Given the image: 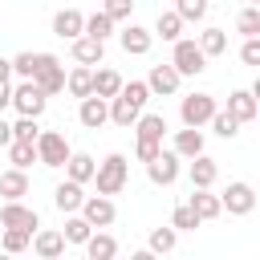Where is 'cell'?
Masks as SVG:
<instances>
[{
    "label": "cell",
    "instance_id": "obj_1",
    "mask_svg": "<svg viewBox=\"0 0 260 260\" xmlns=\"http://www.w3.org/2000/svg\"><path fill=\"white\" fill-rule=\"evenodd\" d=\"M150 102V89H146V81H122V89L110 98V122L114 126H134V118L142 114V106Z\"/></svg>",
    "mask_w": 260,
    "mask_h": 260
},
{
    "label": "cell",
    "instance_id": "obj_2",
    "mask_svg": "<svg viewBox=\"0 0 260 260\" xmlns=\"http://www.w3.org/2000/svg\"><path fill=\"white\" fill-rule=\"evenodd\" d=\"M130 179V158L126 154H106L98 167H93V183H98V195H118Z\"/></svg>",
    "mask_w": 260,
    "mask_h": 260
},
{
    "label": "cell",
    "instance_id": "obj_3",
    "mask_svg": "<svg viewBox=\"0 0 260 260\" xmlns=\"http://www.w3.org/2000/svg\"><path fill=\"white\" fill-rule=\"evenodd\" d=\"M175 49H171V65L179 69V77H199L203 69H207V57H203V49L191 41V37H179V41H171Z\"/></svg>",
    "mask_w": 260,
    "mask_h": 260
},
{
    "label": "cell",
    "instance_id": "obj_4",
    "mask_svg": "<svg viewBox=\"0 0 260 260\" xmlns=\"http://www.w3.org/2000/svg\"><path fill=\"white\" fill-rule=\"evenodd\" d=\"M41 93H61L65 89V65L53 57V53H37V69H32V77H28Z\"/></svg>",
    "mask_w": 260,
    "mask_h": 260
},
{
    "label": "cell",
    "instance_id": "obj_5",
    "mask_svg": "<svg viewBox=\"0 0 260 260\" xmlns=\"http://www.w3.org/2000/svg\"><path fill=\"white\" fill-rule=\"evenodd\" d=\"M32 146H37V162H41V167H53V171H57V167H65V158H69V142H65L61 130H41Z\"/></svg>",
    "mask_w": 260,
    "mask_h": 260
},
{
    "label": "cell",
    "instance_id": "obj_6",
    "mask_svg": "<svg viewBox=\"0 0 260 260\" xmlns=\"http://www.w3.org/2000/svg\"><path fill=\"white\" fill-rule=\"evenodd\" d=\"M219 207H223L228 215H252V211H256V191H252V183H244V179L228 183V191L219 195Z\"/></svg>",
    "mask_w": 260,
    "mask_h": 260
},
{
    "label": "cell",
    "instance_id": "obj_7",
    "mask_svg": "<svg viewBox=\"0 0 260 260\" xmlns=\"http://www.w3.org/2000/svg\"><path fill=\"white\" fill-rule=\"evenodd\" d=\"M45 106H49V93H41L32 81L12 85V110H16V114H24V118H41Z\"/></svg>",
    "mask_w": 260,
    "mask_h": 260
},
{
    "label": "cell",
    "instance_id": "obj_8",
    "mask_svg": "<svg viewBox=\"0 0 260 260\" xmlns=\"http://www.w3.org/2000/svg\"><path fill=\"white\" fill-rule=\"evenodd\" d=\"M215 110H219V106H215L211 93H187V98L179 102V118H183V126H207V118H211Z\"/></svg>",
    "mask_w": 260,
    "mask_h": 260
},
{
    "label": "cell",
    "instance_id": "obj_9",
    "mask_svg": "<svg viewBox=\"0 0 260 260\" xmlns=\"http://www.w3.org/2000/svg\"><path fill=\"white\" fill-rule=\"evenodd\" d=\"M179 162H183V158H179L175 150H158V154L146 162V179H150L154 187H171V183L179 179Z\"/></svg>",
    "mask_w": 260,
    "mask_h": 260
},
{
    "label": "cell",
    "instance_id": "obj_10",
    "mask_svg": "<svg viewBox=\"0 0 260 260\" xmlns=\"http://www.w3.org/2000/svg\"><path fill=\"white\" fill-rule=\"evenodd\" d=\"M179 69L167 61V65H150V73H146V89H150V98H171V93H179Z\"/></svg>",
    "mask_w": 260,
    "mask_h": 260
},
{
    "label": "cell",
    "instance_id": "obj_11",
    "mask_svg": "<svg viewBox=\"0 0 260 260\" xmlns=\"http://www.w3.org/2000/svg\"><path fill=\"white\" fill-rule=\"evenodd\" d=\"M81 215L89 219V228H110L118 219V207H114L110 195H85L81 199Z\"/></svg>",
    "mask_w": 260,
    "mask_h": 260
},
{
    "label": "cell",
    "instance_id": "obj_12",
    "mask_svg": "<svg viewBox=\"0 0 260 260\" xmlns=\"http://www.w3.org/2000/svg\"><path fill=\"white\" fill-rule=\"evenodd\" d=\"M0 228H24V232H37L41 228V215L32 207H24L20 199H4L0 207Z\"/></svg>",
    "mask_w": 260,
    "mask_h": 260
},
{
    "label": "cell",
    "instance_id": "obj_13",
    "mask_svg": "<svg viewBox=\"0 0 260 260\" xmlns=\"http://www.w3.org/2000/svg\"><path fill=\"white\" fill-rule=\"evenodd\" d=\"M118 45H122V53H130V57H146L150 45H154V32L142 28V24H134V20H126V28L118 32Z\"/></svg>",
    "mask_w": 260,
    "mask_h": 260
},
{
    "label": "cell",
    "instance_id": "obj_14",
    "mask_svg": "<svg viewBox=\"0 0 260 260\" xmlns=\"http://www.w3.org/2000/svg\"><path fill=\"white\" fill-rule=\"evenodd\" d=\"M77 122H81L85 130H102V126L110 122V102L98 98V93L81 98V102H77Z\"/></svg>",
    "mask_w": 260,
    "mask_h": 260
},
{
    "label": "cell",
    "instance_id": "obj_15",
    "mask_svg": "<svg viewBox=\"0 0 260 260\" xmlns=\"http://www.w3.org/2000/svg\"><path fill=\"white\" fill-rule=\"evenodd\" d=\"M28 244H32V252H37L41 260H57V256H65V236H61L57 228H37Z\"/></svg>",
    "mask_w": 260,
    "mask_h": 260
},
{
    "label": "cell",
    "instance_id": "obj_16",
    "mask_svg": "<svg viewBox=\"0 0 260 260\" xmlns=\"http://www.w3.org/2000/svg\"><path fill=\"white\" fill-rule=\"evenodd\" d=\"M69 53H73V61L77 65H102V57H106V41H98V37H73L69 41Z\"/></svg>",
    "mask_w": 260,
    "mask_h": 260
},
{
    "label": "cell",
    "instance_id": "obj_17",
    "mask_svg": "<svg viewBox=\"0 0 260 260\" xmlns=\"http://www.w3.org/2000/svg\"><path fill=\"white\" fill-rule=\"evenodd\" d=\"M187 207L199 215V223H207V219H219V215H223V207H219V195H211V187H191V199H187Z\"/></svg>",
    "mask_w": 260,
    "mask_h": 260
},
{
    "label": "cell",
    "instance_id": "obj_18",
    "mask_svg": "<svg viewBox=\"0 0 260 260\" xmlns=\"http://www.w3.org/2000/svg\"><path fill=\"white\" fill-rule=\"evenodd\" d=\"M81 32H85V12H81V8H61V12L53 16V37L73 41V37H81Z\"/></svg>",
    "mask_w": 260,
    "mask_h": 260
},
{
    "label": "cell",
    "instance_id": "obj_19",
    "mask_svg": "<svg viewBox=\"0 0 260 260\" xmlns=\"http://www.w3.org/2000/svg\"><path fill=\"white\" fill-rule=\"evenodd\" d=\"M191 167H187V179H191V187H215V179H219V162L211 158V154H195V158H187Z\"/></svg>",
    "mask_w": 260,
    "mask_h": 260
},
{
    "label": "cell",
    "instance_id": "obj_20",
    "mask_svg": "<svg viewBox=\"0 0 260 260\" xmlns=\"http://www.w3.org/2000/svg\"><path fill=\"white\" fill-rule=\"evenodd\" d=\"M171 150H175L179 158H195V154H203V130H199V126H183V130H175Z\"/></svg>",
    "mask_w": 260,
    "mask_h": 260
},
{
    "label": "cell",
    "instance_id": "obj_21",
    "mask_svg": "<svg viewBox=\"0 0 260 260\" xmlns=\"http://www.w3.org/2000/svg\"><path fill=\"white\" fill-rule=\"evenodd\" d=\"M81 199H85V191H81V183H73V179H65V183L53 187V207H57L61 215L81 211Z\"/></svg>",
    "mask_w": 260,
    "mask_h": 260
},
{
    "label": "cell",
    "instance_id": "obj_22",
    "mask_svg": "<svg viewBox=\"0 0 260 260\" xmlns=\"http://www.w3.org/2000/svg\"><path fill=\"white\" fill-rule=\"evenodd\" d=\"M228 114H232L236 122H252V118L260 114L256 93H252V89H232V93H228Z\"/></svg>",
    "mask_w": 260,
    "mask_h": 260
},
{
    "label": "cell",
    "instance_id": "obj_23",
    "mask_svg": "<svg viewBox=\"0 0 260 260\" xmlns=\"http://www.w3.org/2000/svg\"><path fill=\"white\" fill-rule=\"evenodd\" d=\"M81 248H85L89 260H114V256H118V240H114L110 232H102V228H93L89 240H85Z\"/></svg>",
    "mask_w": 260,
    "mask_h": 260
},
{
    "label": "cell",
    "instance_id": "obj_24",
    "mask_svg": "<svg viewBox=\"0 0 260 260\" xmlns=\"http://www.w3.org/2000/svg\"><path fill=\"white\" fill-rule=\"evenodd\" d=\"M65 89H69V98H89L93 93V65H73L69 73H65Z\"/></svg>",
    "mask_w": 260,
    "mask_h": 260
},
{
    "label": "cell",
    "instance_id": "obj_25",
    "mask_svg": "<svg viewBox=\"0 0 260 260\" xmlns=\"http://www.w3.org/2000/svg\"><path fill=\"white\" fill-rule=\"evenodd\" d=\"M93 154H85V150H69V158H65V179H73V183H89L93 179Z\"/></svg>",
    "mask_w": 260,
    "mask_h": 260
},
{
    "label": "cell",
    "instance_id": "obj_26",
    "mask_svg": "<svg viewBox=\"0 0 260 260\" xmlns=\"http://www.w3.org/2000/svg\"><path fill=\"white\" fill-rule=\"evenodd\" d=\"M0 195H4V199H24V195H28V175H24L20 167H8V171L0 175Z\"/></svg>",
    "mask_w": 260,
    "mask_h": 260
},
{
    "label": "cell",
    "instance_id": "obj_27",
    "mask_svg": "<svg viewBox=\"0 0 260 260\" xmlns=\"http://www.w3.org/2000/svg\"><path fill=\"white\" fill-rule=\"evenodd\" d=\"M130 130H134L138 138H154V142H162V134H167V118H162V114H138Z\"/></svg>",
    "mask_w": 260,
    "mask_h": 260
},
{
    "label": "cell",
    "instance_id": "obj_28",
    "mask_svg": "<svg viewBox=\"0 0 260 260\" xmlns=\"http://www.w3.org/2000/svg\"><path fill=\"white\" fill-rule=\"evenodd\" d=\"M183 24H187V20L171 8V12H158V20H154V28H150V32H154V37H162V41H179V37H183Z\"/></svg>",
    "mask_w": 260,
    "mask_h": 260
},
{
    "label": "cell",
    "instance_id": "obj_29",
    "mask_svg": "<svg viewBox=\"0 0 260 260\" xmlns=\"http://www.w3.org/2000/svg\"><path fill=\"white\" fill-rule=\"evenodd\" d=\"M89 232H93V228H89V219H85L81 211H69V215H65V228H61L65 244H85Z\"/></svg>",
    "mask_w": 260,
    "mask_h": 260
},
{
    "label": "cell",
    "instance_id": "obj_30",
    "mask_svg": "<svg viewBox=\"0 0 260 260\" xmlns=\"http://www.w3.org/2000/svg\"><path fill=\"white\" fill-rule=\"evenodd\" d=\"M118 89H122V73H118V69H93V93H98V98L110 102Z\"/></svg>",
    "mask_w": 260,
    "mask_h": 260
},
{
    "label": "cell",
    "instance_id": "obj_31",
    "mask_svg": "<svg viewBox=\"0 0 260 260\" xmlns=\"http://www.w3.org/2000/svg\"><path fill=\"white\" fill-rule=\"evenodd\" d=\"M195 45L203 49V57H219V53H228V32L223 28H203Z\"/></svg>",
    "mask_w": 260,
    "mask_h": 260
},
{
    "label": "cell",
    "instance_id": "obj_32",
    "mask_svg": "<svg viewBox=\"0 0 260 260\" xmlns=\"http://www.w3.org/2000/svg\"><path fill=\"white\" fill-rule=\"evenodd\" d=\"M4 150H8V162H12V167H20V171H28V167L37 162V146H32V142H20V138H12Z\"/></svg>",
    "mask_w": 260,
    "mask_h": 260
},
{
    "label": "cell",
    "instance_id": "obj_33",
    "mask_svg": "<svg viewBox=\"0 0 260 260\" xmlns=\"http://www.w3.org/2000/svg\"><path fill=\"white\" fill-rule=\"evenodd\" d=\"M175 244H179V232L167 223V228H154L150 232V240H146V248L154 252V256H167V252H175Z\"/></svg>",
    "mask_w": 260,
    "mask_h": 260
},
{
    "label": "cell",
    "instance_id": "obj_34",
    "mask_svg": "<svg viewBox=\"0 0 260 260\" xmlns=\"http://www.w3.org/2000/svg\"><path fill=\"white\" fill-rule=\"evenodd\" d=\"M236 32H240V37H260V4H244V8H240Z\"/></svg>",
    "mask_w": 260,
    "mask_h": 260
},
{
    "label": "cell",
    "instance_id": "obj_35",
    "mask_svg": "<svg viewBox=\"0 0 260 260\" xmlns=\"http://www.w3.org/2000/svg\"><path fill=\"white\" fill-rule=\"evenodd\" d=\"M114 28H118V24H114V20H110V16L102 12V8H98L93 16H85V37H98V41H110V37H114Z\"/></svg>",
    "mask_w": 260,
    "mask_h": 260
},
{
    "label": "cell",
    "instance_id": "obj_36",
    "mask_svg": "<svg viewBox=\"0 0 260 260\" xmlns=\"http://www.w3.org/2000/svg\"><path fill=\"white\" fill-rule=\"evenodd\" d=\"M207 126H211V130H215V134H219V138H236V134H240V126H244V122H236V118H232V114H228V110H215V114H211V118H207Z\"/></svg>",
    "mask_w": 260,
    "mask_h": 260
},
{
    "label": "cell",
    "instance_id": "obj_37",
    "mask_svg": "<svg viewBox=\"0 0 260 260\" xmlns=\"http://www.w3.org/2000/svg\"><path fill=\"white\" fill-rule=\"evenodd\" d=\"M28 240H32V232H24V228H4L0 248H4V252H24V248H28Z\"/></svg>",
    "mask_w": 260,
    "mask_h": 260
},
{
    "label": "cell",
    "instance_id": "obj_38",
    "mask_svg": "<svg viewBox=\"0 0 260 260\" xmlns=\"http://www.w3.org/2000/svg\"><path fill=\"white\" fill-rule=\"evenodd\" d=\"M171 228H175V232H195V228H199V215H195L187 203H179V207L171 211Z\"/></svg>",
    "mask_w": 260,
    "mask_h": 260
},
{
    "label": "cell",
    "instance_id": "obj_39",
    "mask_svg": "<svg viewBox=\"0 0 260 260\" xmlns=\"http://www.w3.org/2000/svg\"><path fill=\"white\" fill-rule=\"evenodd\" d=\"M102 12H106L114 24H126L130 12H134V0H102Z\"/></svg>",
    "mask_w": 260,
    "mask_h": 260
},
{
    "label": "cell",
    "instance_id": "obj_40",
    "mask_svg": "<svg viewBox=\"0 0 260 260\" xmlns=\"http://www.w3.org/2000/svg\"><path fill=\"white\" fill-rule=\"evenodd\" d=\"M37 134H41L37 118H24V114H16V122H12V138H20V142H37Z\"/></svg>",
    "mask_w": 260,
    "mask_h": 260
},
{
    "label": "cell",
    "instance_id": "obj_41",
    "mask_svg": "<svg viewBox=\"0 0 260 260\" xmlns=\"http://www.w3.org/2000/svg\"><path fill=\"white\" fill-rule=\"evenodd\" d=\"M8 61H12V77H20V81H28L32 69H37V53H16V57H8Z\"/></svg>",
    "mask_w": 260,
    "mask_h": 260
},
{
    "label": "cell",
    "instance_id": "obj_42",
    "mask_svg": "<svg viewBox=\"0 0 260 260\" xmlns=\"http://www.w3.org/2000/svg\"><path fill=\"white\" fill-rule=\"evenodd\" d=\"M175 12L183 20H203L207 16V0H175Z\"/></svg>",
    "mask_w": 260,
    "mask_h": 260
},
{
    "label": "cell",
    "instance_id": "obj_43",
    "mask_svg": "<svg viewBox=\"0 0 260 260\" xmlns=\"http://www.w3.org/2000/svg\"><path fill=\"white\" fill-rule=\"evenodd\" d=\"M240 61H244V65H260V37H244V45H240Z\"/></svg>",
    "mask_w": 260,
    "mask_h": 260
},
{
    "label": "cell",
    "instance_id": "obj_44",
    "mask_svg": "<svg viewBox=\"0 0 260 260\" xmlns=\"http://www.w3.org/2000/svg\"><path fill=\"white\" fill-rule=\"evenodd\" d=\"M158 150H162V142H154V138H138V146H134V158H138V162H150Z\"/></svg>",
    "mask_w": 260,
    "mask_h": 260
},
{
    "label": "cell",
    "instance_id": "obj_45",
    "mask_svg": "<svg viewBox=\"0 0 260 260\" xmlns=\"http://www.w3.org/2000/svg\"><path fill=\"white\" fill-rule=\"evenodd\" d=\"M8 106H12V85H8V81H0V114H4Z\"/></svg>",
    "mask_w": 260,
    "mask_h": 260
},
{
    "label": "cell",
    "instance_id": "obj_46",
    "mask_svg": "<svg viewBox=\"0 0 260 260\" xmlns=\"http://www.w3.org/2000/svg\"><path fill=\"white\" fill-rule=\"evenodd\" d=\"M8 142H12V122L0 118V146H8Z\"/></svg>",
    "mask_w": 260,
    "mask_h": 260
},
{
    "label": "cell",
    "instance_id": "obj_47",
    "mask_svg": "<svg viewBox=\"0 0 260 260\" xmlns=\"http://www.w3.org/2000/svg\"><path fill=\"white\" fill-rule=\"evenodd\" d=\"M0 81H12V61L0 57Z\"/></svg>",
    "mask_w": 260,
    "mask_h": 260
},
{
    "label": "cell",
    "instance_id": "obj_48",
    "mask_svg": "<svg viewBox=\"0 0 260 260\" xmlns=\"http://www.w3.org/2000/svg\"><path fill=\"white\" fill-rule=\"evenodd\" d=\"M244 4H260V0H244Z\"/></svg>",
    "mask_w": 260,
    "mask_h": 260
}]
</instances>
